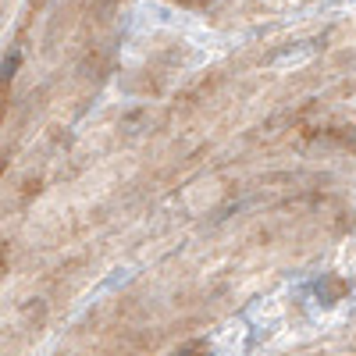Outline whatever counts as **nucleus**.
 <instances>
[{
    "label": "nucleus",
    "instance_id": "1",
    "mask_svg": "<svg viewBox=\"0 0 356 356\" xmlns=\"http://www.w3.org/2000/svg\"><path fill=\"white\" fill-rule=\"evenodd\" d=\"M178 356H207V346H203V342H193L189 349H182Z\"/></svg>",
    "mask_w": 356,
    "mask_h": 356
}]
</instances>
